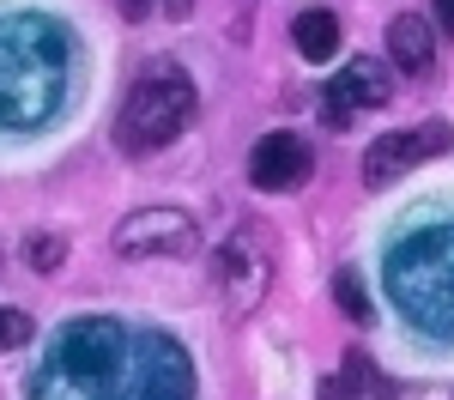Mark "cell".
<instances>
[{
    "label": "cell",
    "instance_id": "1",
    "mask_svg": "<svg viewBox=\"0 0 454 400\" xmlns=\"http://www.w3.org/2000/svg\"><path fill=\"white\" fill-rule=\"evenodd\" d=\"M61 104V31L12 19L0 25V128H36Z\"/></svg>",
    "mask_w": 454,
    "mask_h": 400
},
{
    "label": "cell",
    "instance_id": "2",
    "mask_svg": "<svg viewBox=\"0 0 454 400\" xmlns=\"http://www.w3.org/2000/svg\"><path fill=\"white\" fill-rule=\"evenodd\" d=\"M188 115H194V79L176 67V61H152V67L134 79V91H128V104L115 115V140L121 152H158V145H170L182 128H188Z\"/></svg>",
    "mask_w": 454,
    "mask_h": 400
},
{
    "label": "cell",
    "instance_id": "3",
    "mask_svg": "<svg viewBox=\"0 0 454 400\" xmlns=\"http://www.w3.org/2000/svg\"><path fill=\"white\" fill-rule=\"evenodd\" d=\"M212 286L224 297V310L243 322L261 310V297L273 291V237H267V224L261 218H248L231 231V243L218 249V273H212Z\"/></svg>",
    "mask_w": 454,
    "mask_h": 400
},
{
    "label": "cell",
    "instance_id": "4",
    "mask_svg": "<svg viewBox=\"0 0 454 400\" xmlns=\"http://www.w3.org/2000/svg\"><path fill=\"white\" fill-rule=\"evenodd\" d=\"M454 152V128L449 122H419V128H394L382 140L364 152V182L370 188H387L394 176H406L412 164H430V158H442Z\"/></svg>",
    "mask_w": 454,
    "mask_h": 400
},
{
    "label": "cell",
    "instance_id": "5",
    "mask_svg": "<svg viewBox=\"0 0 454 400\" xmlns=\"http://www.w3.org/2000/svg\"><path fill=\"white\" fill-rule=\"evenodd\" d=\"M115 255H128V261H152V255H188L194 249V218L182 213V207H140V213H128L115 224Z\"/></svg>",
    "mask_w": 454,
    "mask_h": 400
},
{
    "label": "cell",
    "instance_id": "6",
    "mask_svg": "<svg viewBox=\"0 0 454 400\" xmlns=\"http://www.w3.org/2000/svg\"><path fill=\"white\" fill-rule=\"evenodd\" d=\"M387 91H394V73H387L376 55H357V61H346V73L327 85V122H333V128H346L357 109L387 104Z\"/></svg>",
    "mask_w": 454,
    "mask_h": 400
},
{
    "label": "cell",
    "instance_id": "7",
    "mask_svg": "<svg viewBox=\"0 0 454 400\" xmlns=\"http://www.w3.org/2000/svg\"><path fill=\"white\" fill-rule=\"evenodd\" d=\"M303 176H309V145L297 140V134H267V140L248 152V182L261 194H285V188H297Z\"/></svg>",
    "mask_w": 454,
    "mask_h": 400
},
{
    "label": "cell",
    "instance_id": "8",
    "mask_svg": "<svg viewBox=\"0 0 454 400\" xmlns=\"http://www.w3.org/2000/svg\"><path fill=\"white\" fill-rule=\"evenodd\" d=\"M430 55H436V31H430V19L400 12V19L387 25V61H394L400 73H424V67H430Z\"/></svg>",
    "mask_w": 454,
    "mask_h": 400
},
{
    "label": "cell",
    "instance_id": "9",
    "mask_svg": "<svg viewBox=\"0 0 454 400\" xmlns=\"http://www.w3.org/2000/svg\"><path fill=\"white\" fill-rule=\"evenodd\" d=\"M291 43H297L303 61H333V49H340V19H333L327 6H309V12H297Z\"/></svg>",
    "mask_w": 454,
    "mask_h": 400
},
{
    "label": "cell",
    "instance_id": "10",
    "mask_svg": "<svg viewBox=\"0 0 454 400\" xmlns=\"http://www.w3.org/2000/svg\"><path fill=\"white\" fill-rule=\"evenodd\" d=\"M333 297H340V310H346L351 322H370V297L357 286V273H340V279H333Z\"/></svg>",
    "mask_w": 454,
    "mask_h": 400
},
{
    "label": "cell",
    "instance_id": "11",
    "mask_svg": "<svg viewBox=\"0 0 454 400\" xmlns=\"http://www.w3.org/2000/svg\"><path fill=\"white\" fill-rule=\"evenodd\" d=\"M31 267L36 273H55V267H61V261H67V243H61V237H31Z\"/></svg>",
    "mask_w": 454,
    "mask_h": 400
},
{
    "label": "cell",
    "instance_id": "12",
    "mask_svg": "<svg viewBox=\"0 0 454 400\" xmlns=\"http://www.w3.org/2000/svg\"><path fill=\"white\" fill-rule=\"evenodd\" d=\"M25 340H31V316L25 310H0V352H12Z\"/></svg>",
    "mask_w": 454,
    "mask_h": 400
},
{
    "label": "cell",
    "instance_id": "13",
    "mask_svg": "<svg viewBox=\"0 0 454 400\" xmlns=\"http://www.w3.org/2000/svg\"><path fill=\"white\" fill-rule=\"evenodd\" d=\"M321 400H357V382L351 376H327L321 382Z\"/></svg>",
    "mask_w": 454,
    "mask_h": 400
},
{
    "label": "cell",
    "instance_id": "14",
    "mask_svg": "<svg viewBox=\"0 0 454 400\" xmlns=\"http://www.w3.org/2000/svg\"><path fill=\"white\" fill-rule=\"evenodd\" d=\"M387 400H454V388H424V382H412V388H400V395Z\"/></svg>",
    "mask_w": 454,
    "mask_h": 400
},
{
    "label": "cell",
    "instance_id": "15",
    "mask_svg": "<svg viewBox=\"0 0 454 400\" xmlns=\"http://www.w3.org/2000/svg\"><path fill=\"white\" fill-rule=\"evenodd\" d=\"M436 25L454 36V0H436Z\"/></svg>",
    "mask_w": 454,
    "mask_h": 400
},
{
    "label": "cell",
    "instance_id": "16",
    "mask_svg": "<svg viewBox=\"0 0 454 400\" xmlns=\"http://www.w3.org/2000/svg\"><path fill=\"white\" fill-rule=\"evenodd\" d=\"M164 12H170V19H188V12H194V0H164Z\"/></svg>",
    "mask_w": 454,
    "mask_h": 400
}]
</instances>
